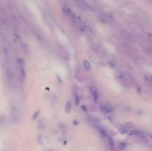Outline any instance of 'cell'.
Wrapping results in <instances>:
<instances>
[{"label":"cell","mask_w":152,"mask_h":151,"mask_svg":"<svg viewBox=\"0 0 152 151\" xmlns=\"http://www.w3.org/2000/svg\"><path fill=\"white\" fill-rule=\"evenodd\" d=\"M16 65H17L18 70H19V75L22 78H25V75H26V72H25V62L21 58H18L16 59Z\"/></svg>","instance_id":"6da1fadb"},{"label":"cell","mask_w":152,"mask_h":151,"mask_svg":"<svg viewBox=\"0 0 152 151\" xmlns=\"http://www.w3.org/2000/svg\"><path fill=\"white\" fill-rule=\"evenodd\" d=\"M117 78H118V80L120 81V82L123 85H124L125 87H129V82L128 81V79L126 78V77L125 76V75L122 73H118L117 74Z\"/></svg>","instance_id":"7a4b0ae2"},{"label":"cell","mask_w":152,"mask_h":151,"mask_svg":"<svg viewBox=\"0 0 152 151\" xmlns=\"http://www.w3.org/2000/svg\"><path fill=\"white\" fill-rule=\"evenodd\" d=\"M89 90H90V93H91L94 101L95 102H96L98 98H99V93H98V91L97 90H96V88L94 87V86H91L90 88H89Z\"/></svg>","instance_id":"3957f363"},{"label":"cell","mask_w":152,"mask_h":151,"mask_svg":"<svg viewBox=\"0 0 152 151\" xmlns=\"http://www.w3.org/2000/svg\"><path fill=\"white\" fill-rule=\"evenodd\" d=\"M100 110L104 113H109L113 111V108L108 105H101Z\"/></svg>","instance_id":"277c9868"},{"label":"cell","mask_w":152,"mask_h":151,"mask_svg":"<svg viewBox=\"0 0 152 151\" xmlns=\"http://www.w3.org/2000/svg\"><path fill=\"white\" fill-rule=\"evenodd\" d=\"M122 127H123V128L126 129V130H132L134 127V124L132 122H126L122 124Z\"/></svg>","instance_id":"5b68a950"},{"label":"cell","mask_w":152,"mask_h":151,"mask_svg":"<svg viewBox=\"0 0 152 151\" xmlns=\"http://www.w3.org/2000/svg\"><path fill=\"white\" fill-rule=\"evenodd\" d=\"M96 128H97L98 131H99V133H100V134L102 135V136H107V133H106V131H105V129H103V128H102V127H99V126H96Z\"/></svg>","instance_id":"8992f818"},{"label":"cell","mask_w":152,"mask_h":151,"mask_svg":"<svg viewBox=\"0 0 152 151\" xmlns=\"http://www.w3.org/2000/svg\"><path fill=\"white\" fill-rule=\"evenodd\" d=\"M108 144H109V147L111 150H114L115 144H114V141L113 140L111 137H108Z\"/></svg>","instance_id":"52a82bcc"},{"label":"cell","mask_w":152,"mask_h":151,"mask_svg":"<svg viewBox=\"0 0 152 151\" xmlns=\"http://www.w3.org/2000/svg\"><path fill=\"white\" fill-rule=\"evenodd\" d=\"M65 111H66L67 113H69L71 111V102H69V101L67 102L66 106H65Z\"/></svg>","instance_id":"ba28073f"},{"label":"cell","mask_w":152,"mask_h":151,"mask_svg":"<svg viewBox=\"0 0 152 151\" xmlns=\"http://www.w3.org/2000/svg\"><path fill=\"white\" fill-rule=\"evenodd\" d=\"M83 66H84V68L86 70H91V65L88 61L85 60L83 62Z\"/></svg>","instance_id":"9c48e42d"},{"label":"cell","mask_w":152,"mask_h":151,"mask_svg":"<svg viewBox=\"0 0 152 151\" xmlns=\"http://www.w3.org/2000/svg\"><path fill=\"white\" fill-rule=\"evenodd\" d=\"M60 53L62 54V56H63L64 58H65V59H68V52L66 51V50H65L64 48H61L60 49Z\"/></svg>","instance_id":"30bf717a"},{"label":"cell","mask_w":152,"mask_h":151,"mask_svg":"<svg viewBox=\"0 0 152 151\" xmlns=\"http://www.w3.org/2000/svg\"><path fill=\"white\" fill-rule=\"evenodd\" d=\"M74 102H75L76 106H79V105H80V96H79L77 94H76L75 96H74Z\"/></svg>","instance_id":"8fae6325"},{"label":"cell","mask_w":152,"mask_h":151,"mask_svg":"<svg viewBox=\"0 0 152 151\" xmlns=\"http://www.w3.org/2000/svg\"><path fill=\"white\" fill-rule=\"evenodd\" d=\"M126 143H125V142H121V143H120L118 144V148L120 150H123L125 147H126Z\"/></svg>","instance_id":"7c38bea8"},{"label":"cell","mask_w":152,"mask_h":151,"mask_svg":"<svg viewBox=\"0 0 152 151\" xmlns=\"http://www.w3.org/2000/svg\"><path fill=\"white\" fill-rule=\"evenodd\" d=\"M39 114V111H37V112L34 115V117H33V119H36V118H37V117L38 116Z\"/></svg>","instance_id":"4fadbf2b"},{"label":"cell","mask_w":152,"mask_h":151,"mask_svg":"<svg viewBox=\"0 0 152 151\" xmlns=\"http://www.w3.org/2000/svg\"><path fill=\"white\" fill-rule=\"evenodd\" d=\"M146 1H148V2L151 3V4H152V0H146Z\"/></svg>","instance_id":"5bb4252c"}]
</instances>
